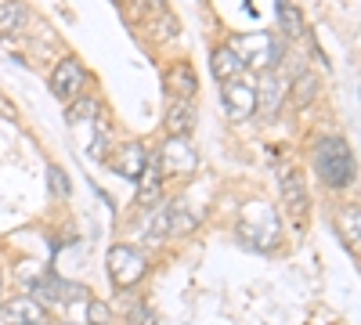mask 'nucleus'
<instances>
[{
  "instance_id": "nucleus-1",
  "label": "nucleus",
  "mask_w": 361,
  "mask_h": 325,
  "mask_svg": "<svg viewBox=\"0 0 361 325\" xmlns=\"http://www.w3.org/2000/svg\"><path fill=\"white\" fill-rule=\"evenodd\" d=\"M314 170H318V177L329 188H347L357 177V163H354L350 145L340 134L318 137V145H314Z\"/></svg>"
},
{
  "instance_id": "nucleus-2",
  "label": "nucleus",
  "mask_w": 361,
  "mask_h": 325,
  "mask_svg": "<svg viewBox=\"0 0 361 325\" xmlns=\"http://www.w3.org/2000/svg\"><path fill=\"white\" fill-rule=\"evenodd\" d=\"M228 47L238 54L246 73H267V69H279L282 58H286V40L282 37H271V33H250V37H231Z\"/></svg>"
},
{
  "instance_id": "nucleus-3",
  "label": "nucleus",
  "mask_w": 361,
  "mask_h": 325,
  "mask_svg": "<svg viewBox=\"0 0 361 325\" xmlns=\"http://www.w3.org/2000/svg\"><path fill=\"white\" fill-rule=\"evenodd\" d=\"M279 217H275V210L271 206H264V202H253L250 210L243 214V224H238V239H243L250 250H260V253H267V250H275L279 246Z\"/></svg>"
},
{
  "instance_id": "nucleus-4",
  "label": "nucleus",
  "mask_w": 361,
  "mask_h": 325,
  "mask_svg": "<svg viewBox=\"0 0 361 325\" xmlns=\"http://www.w3.org/2000/svg\"><path fill=\"white\" fill-rule=\"evenodd\" d=\"M105 268H109L112 286L127 289V286H137V282L145 278L148 260H145L141 250H134V246H127V243H116V246L109 250V257H105Z\"/></svg>"
},
{
  "instance_id": "nucleus-5",
  "label": "nucleus",
  "mask_w": 361,
  "mask_h": 325,
  "mask_svg": "<svg viewBox=\"0 0 361 325\" xmlns=\"http://www.w3.org/2000/svg\"><path fill=\"white\" fill-rule=\"evenodd\" d=\"M221 98H224V112H228L231 123H246L257 116V91L243 76L231 80V83H221Z\"/></svg>"
},
{
  "instance_id": "nucleus-6",
  "label": "nucleus",
  "mask_w": 361,
  "mask_h": 325,
  "mask_svg": "<svg viewBox=\"0 0 361 325\" xmlns=\"http://www.w3.org/2000/svg\"><path fill=\"white\" fill-rule=\"evenodd\" d=\"M87 80H90V73L83 69L80 58H62V62L54 66V73H51V91L62 102H76L83 94Z\"/></svg>"
},
{
  "instance_id": "nucleus-7",
  "label": "nucleus",
  "mask_w": 361,
  "mask_h": 325,
  "mask_svg": "<svg viewBox=\"0 0 361 325\" xmlns=\"http://www.w3.org/2000/svg\"><path fill=\"white\" fill-rule=\"evenodd\" d=\"M163 173H192L199 166V152L192 149V141L188 137H166L159 145V152H156Z\"/></svg>"
},
{
  "instance_id": "nucleus-8",
  "label": "nucleus",
  "mask_w": 361,
  "mask_h": 325,
  "mask_svg": "<svg viewBox=\"0 0 361 325\" xmlns=\"http://www.w3.org/2000/svg\"><path fill=\"white\" fill-rule=\"evenodd\" d=\"M253 91H257V112L275 116L289 98V76L279 73V69H267V73H260V83L253 87Z\"/></svg>"
},
{
  "instance_id": "nucleus-9",
  "label": "nucleus",
  "mask_w": 361,
  "mask_h": 325,
  "mask_svg": "<svg viewBox=\"0 0 361 325\" xmlns=\"http://www.w3.org/2000/svg\"><path fill=\"white\" fill-rule=\"evenodd\" d=\"M29 293H33V300L40 304V307H58V304H66V300H73V297H87V289L83 286H69L66 278H58V275H44V278H37L33 286H29Z\"/></svg>"
},
{
  "instance_id": "nucleus-10",
  "label": "nucleus",
  "mask_w": 361,
  "mask_h": 325,
  "mask_svg": "<svg viewBox=\"0 0 361 325\" xmlns=\"http://www.w3.org/2000/svg\"><path fill=\"white\" fill-rule=\"evenodd\" d=\"M282 202H286V210L296 224H304L307 221V210H311V199H307V185H304V177H300L296 170H282Z\"/></svg>"
},
{
  "instance_id": "nucleus-11",
  "label": "nucleus",
  "mask_w": 361,
  "mask_h": 325,
  "mask_svg": "<svg viewBox=\"0 0 361 325\" xmlns=\"http://www.w3.org/2000/svg\"><path fill=\"white\" fill-rule=\"evenodd\" d=\"M145 163H148V149H145L141 141L119 145V152L112 156V170H116L119 177H127V181H137L141 170H145Z\"/></svg>"
},
{
  "instance_id": "nucleus-12",
  "label": "nucleus",
  "mask_w": 361,
  "mask_h": 325,
  "mask_svg": "<svg viewBox=\"0 0 361 325\" xmlns=\"http://www.w3.org/2000/svg\"><path fill=\"white\" fill-rule=\"evenodd\" d=\"M163 127H166V137H188L192 127H195V105L188 98H173L170 109H166Z\"/></svg>"
},
{
  "instance_id": "nucleus-13",
  "label": "nucleus",
  "mask_w": 361,
  "mask_h": 325,
  "mask_svg": "<svg viewBox=\"0 0 361 325\" xmlns=\"http://www.w3.org/2000/svg\"><path fill=\"white\" fill-rule=\"evenodd\" d=\"M159 188H163V166L156 156H148L141 177H137V202L141 206H156L159 202Z\"/></svg>"
},
{
  "instance_id": "nucleus-14",
  "label": "nucleus",
  "mask_w": 361,
  "mask_h": 325,
  "mask_svg": "<svg viewBox=\"0 0 361 325\" xmlns=\"http://www.w3.org/2000/svg\"><path fill=\"white\" fill-rule=\"evenodd\" d=\"M336 231H340L343 246L354 257H361V206H343L336 214Z\"/></svg>"
},
{
  "instance_id": "nucleus-15",
  "label": "nucleus",
  "mask_w": 361,
  "mask_h": 325,
  "mask_svg": "<svg viewBox=\"0 0 361 325\" xmlns=\"http://www.w3.org/2000/svg\"><path fill=\"white\" fill-rule=\"evenodd\" d=\"M166 91H170V98H195V91H199V80H195V69L188 66V62H173L170 66V73H166Z\"/></svg>"
},
{
  "instance_id": "nucleus-16",
  "label": "nucleus",
  "mask_w": 361,
  "mask_h": 325,
  "mask_svg": "<svg viewBox=\"0 0 361 325\" xmlns=\"http://www.w3.org/2000/svg\"><path fill=\"white\" fill-rule=\"evenodd\" d=\"M8 325H47V307H40L33 297L29 300H11L4 307Z\"/></svg>"
},
{
  "instance_id": "nucleus-17",
  "label": "nucleus",
  "mask_w": 361,
  "mask_h": 325,
  "mask_svg": "<svg viewBox=\"0 0 361 325\" xmlns=\"http://www.w3.org/2000/svg\"><path fill=\"white\" fill-rule=\"evenodd\" d=\"M209 69H214V76H217V83H231V80H238L246 69H243V62H238V54L224 44V47H217L214 54H209Z\"/></svg>"
},
{
  "instance_id": "nucleus-18",
  "label": "nucleus",
  "mask_w": 361,
  "mask_h": 325,
  "mask_svg": "<svg viewBox=\"0 0 361 325\" xmlns=\"http://www.w3.org/2000/svg\"><path fill=\"white\" fill-rule=\"evenodd\" d=\"M29 25V8L22 0H0V37H15Z\"/></svg>"
},
{
  "instance_id": "nucleus-19",
  "label": "nucleus",
  "mask_w": 361,
  "mask_h": 325,
  "mask_svg": "<svg viewBox=\"0 0 361 325\" xmlns=\"http://www.w3.org/2000/svg\"><path fill=\"white\" fill-rule=\"evenodd\" d=\"M166 231L170 235H188L192 228H195V217H192V210H185V202H173V206H166Z\"/></svg>"
},
{
  "instance_id": "nucleus-20",
  "label": "nucleus",
  "mask_w": 361,
  "mask_h": 325,
  "mask_svg": "<svg viewBox=\"0 0 361 325\" xmlns=\"http://www.w3.org/2000/svg\"><path fill=\"white\" fill-rule=\"evenodd\" d=\"M289 91L296 94L300 105H311L314 94H318V76H311L307 69H304V73H296V76H289Z\"/></svg>"
},
{
  "instance_id": "nucleus-21",
  "label": "nucleus",
  "mask_w": 361,
  "mask_h": 325,
  "mask_svg": "<svg viewBox=\"0 0 361 325\" xmlns=\"http://www.w3.org/2000/svg\"><path fill=\"white\" fill-rule=\"evenodd\" d=\"M279 15H282V33H286L289 40L304 37V15H300L289 0H279Z\"/></svg>"
},
{
  "instance_id": "nucleus-22",
  "label": "nucleus",
  "mask_w": 361,
  "mask_h": 325,
  "mask_svg": "<svg viewBox=\"0 0 361 325\" xmlns=\"http://www.w3.org/2000/svg\"><path fill=\"white\" fill-rule=\"evenodd\" d=\"M47 181H51V192H54L58 199H66V195L73 192V185H69V177H66V170L58 166V163H51V166H47Z\"/></svg>"
},
{
  "instance_id": "nucleus-23",
  "label": "nucleus",
  "mask_w": 361,
  "mask_h": 325,
  "mask_svg": "<svg viewBox=\"0 0 361 325\" xmlns=\"http://www.w3.org/2000/svg\"><path fill=\"white\" fill-rule=\"evenodd\" d=\"M73 105L76 109H69V120H98L102 116V105L94 98H76Z\"/></svg>"
},
{
  "instance_id": "nucleus-24",
  "label": "nucleus",
  "mask_w": 361,
  "mask_h": 325,
  "mask_svg": "<svg viewBox=\"0 0 361 325\" xmlns=\"http://www.w3.org/2000/svg\"><path fill=\"white\" fill-rule=\"evenodd\" d=\"M87 325H112V311H109V304L90 300V307H87Z\"/></svg>"
},
{
  "instance_id": "nucleus-25",
  "label": "nucleus",
  "mask_w": 361,
  "mask_h": 325,
  "mask_svg": "<svg viewBox=\"0 0 361 325\" xmlns=\"http://www.w3.org/2000/svg\"><path fill=\"white\" fill-rule=\"evenodd\" d=\"M0 116H4V120H15V109H8L4 98H0Z\"/></svg>"
}]
</instances>
